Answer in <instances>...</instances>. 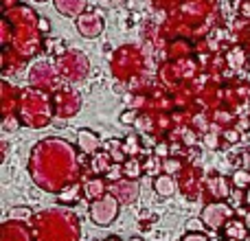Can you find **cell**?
<instances>
[{
  "label": "cell",
  "mask_w": 250,
  "mask_h": 241,
  "mask_svg": "<svg viewBox=\"0 0 250 241\" xmlns=\"http://www.w3.org/2000/svg\"><path fill=\"white\" fill-rule=\"evenodd\" d=\"M226 237L230 239H246L248 237V230L242 221H229L226 224Z\"/></svg>",
  "instance_id": "1"
},
{
  "label": "cell",
  "mask_w": 250,
  "mask_h": 241,
  "mask_svg": "<svg viewBox=\"0 0 250 241\" xmlns=\"http://www.w3.org/2000/svg\"><path fill=\"white\" fill-rule=\"evenodd\" d=\"M154 186H156V191H158V195H171L173 191H176V184H173V180H171L169 176L156 178Z\"/></svg>",
  "instance_id": "2"
},
{
  "label": "cell",
  "mask_w": 250,
  "mask_h": 241,
  "mask_svg": "<svg viewBox=\"0 0 250 241\" xmlns=\"http://www.w3.org/2000/svg\"><path fill=\"white\" fill-rule=\"evenodd\" d=\"M235 182H237V186H244V182H248V176L244 171L235 173Z\"/></svg>",
  "instance_id": "3"
},
{
  "label": "cell",
  "mask_w": 250,
  "mask_h": 241,
  "mask_svg": "<svg viewBox=\"0 0 250 241\" xmlns=\"http://www.w3.org/2000/svg\"><path fill=\"white\" fill-rule=\"evenodd\" d=\"M29 217V208H13L11 211V217Z\"/></svg>",
  "instance_id": "4"
},
{
  "label": "cell",
  "mask_w": 250,
  "mask_h": 241,
  "mask_svg": "<svg viewBox=\"0 0 250 241\" xmlns=\"http://www.w3.org/2000/svg\"><path fill=\"white\" fill-rule=\"evenodd\" d=\"M127 173H129V176H136V162H129L127 164Z\"/></svg>",
  "instance_id": "5"
},
{
  "label": "cell",
  "mask_w": 250,
  "mask_h": 241,
  "mask_svg": "<svg viewBox=\"0 0 250 241\" xmlns=\"http://www.w3.org/2000/svg\"><path fill=\"white\" fill-rule=\"evenodd\" d=\"M178 169V162H167V171H176Z\"/></svg>",
  "instance_id": "6"
},
{
  "label": "cell",
  "mask_w": 250,
  "mask_h": 241,
  "mask_svg": "<svg viewBox=\"0 0 250 241\" xmlns=\"http://www.w3.org/2000/svg\"><path fill=\"white\" fill-rule=\"evenodd\" d=\"M40 29H42V31H48V22H46V20H40Z\"/></svg>",
  "instance_id": "7"
},
{
  "label": "cell",
  "mask_w": 250,
  "mask_h": 241,
  "mask_svg": "<svg viewBox=\"0 0 250 241\" xmlns=\"http://www.w3.org/2000/svg\"><path fill=\"white\" fill-rule=\"evenodd\" d=\"M105 241H119V239H114V237H110V239H105Z\"/></svg>",
  "instance_id": "8"
},
{
  "label": "cell",
  "mask_w": 250,
  "mask_h": 241,
  "mask_svg": "<svg viewBox=\"0 0 250 241\" xmlns=\"http://www.w3.org/2000/svg\"><path fill=\"white\" fill-rule=\"evenodd\" d=\"M132 241H143V239H132Z\"/></svg>",
  "instance_id": "9"
},
{
  "label": "cell",
  "mask_w": 250,
  "mask_h": 241,
  "mask_svg": "<svg viewBox=\"0 0 250 241\" xmlns=\"http://www.w3.org/2000/svg\"><path fill=\"white\" fill-rule=\"evenodd\" d=\"M248 204H250V193H248Z\"/></svg>",
  "instance_id": "10"
}]
</instances>
